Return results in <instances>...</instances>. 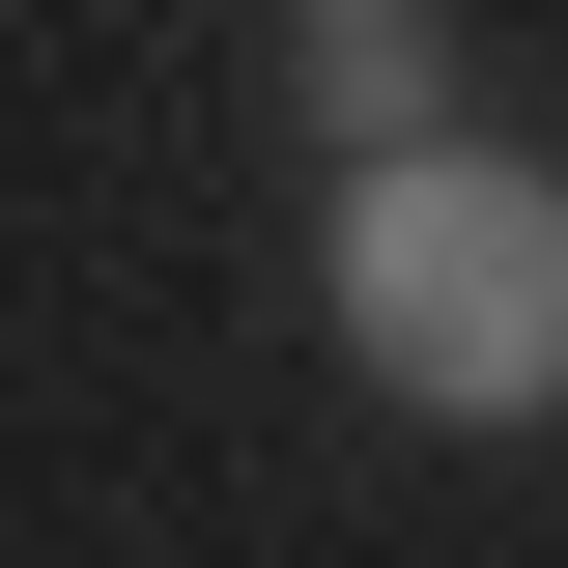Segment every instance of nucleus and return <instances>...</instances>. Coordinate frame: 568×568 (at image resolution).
<instances>
[{
  "mask_svg": "<svg viewBox=\"0 0 568 568\" xmlns=\"http://www.w3.org/2000/svg\"><path fill=\"white\" fill-rule=\"evenodd\" d=\"M284 114H313V171L455 142V0H284Z\"/></svg>",
  "mask_w": 568,
  "mask_h": 568,
  "instance_id": "f03ea898",
  "label": "nucleus"
},
{
  "mask_svg": "<svg viewBox=\"0 0 568 568\" xmlns=\"http://www.w3.org/2000/svg\"><path fill=\"white\" fill-rule=\"evenodd\" d=\"M313 342L398 426H568V142H398L313 171Z\"/></svg>",
  "mask_w": 568,
  "mask_h": 568,
  "instance_id": "f257e3e1",
  "label": "nucleus"
}]
</instances>
